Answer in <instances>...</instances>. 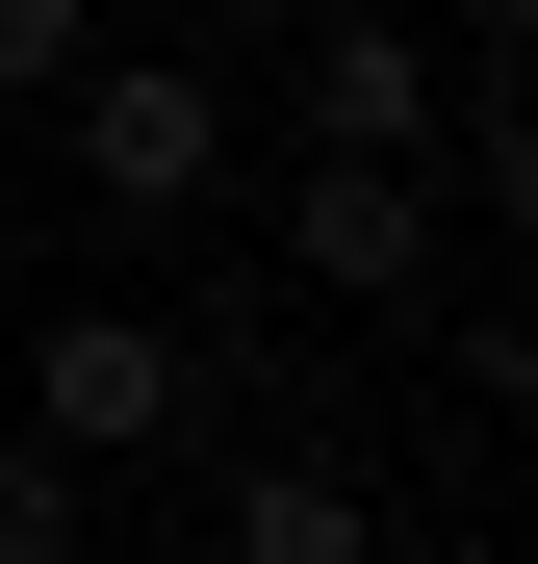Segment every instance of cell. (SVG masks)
I'll return each instance as SVG.
<instances>
[{
  "mask_svg": "<svg viewBox=\"0 0 538 564\" xmlns=\"http://www.w3.org/2000/svg\"><path fill=\"white\" fill-rule=\"evenodd\" d=\"M462 52H538V0H462Z\"/></svg>",
  "mask_w": 538,
  "mask_h": 564,
  "instance_id": "obj_8",
  "label": "cell"
},
{
  "mask_svg": "<svg viewBox=\"0 0 538 564\" xmlns=\"http://www.w3.org/2000/svg\"><path fill=\"white\" fill-rule=\"evenodd\" d=\"M436 129H462V52H410L385 0H333L308 26V154H436Z\"/></svg>",
  "mask_w": 538,
  "mask_h": 564,
  "instance_id": "obj_4",
  "label": "cell"
},
{
  "mask_svg": "<svg viewBox=\"0 0 538 564\" xmlns=\"http://www.w3.org/2000/svg\"><path fill=\"white\" fill-rule=\"evenodd\" d=\"M52 129H77V206H129V231H206L231 206V52H179V26L154 52H77Z\"/></svg>",
  "mask_w": 538,
  "mask_h": 564,
  "instance_id": "obj_1",
  "label": "cell"
},
{
  "mask_svg": "<svg viewBox=\"0 0 538 564\" xmlns=\"http://www.w3.org/2000/svg\"><path fill=\"white\" fill-rule=\"evenodd\" d=\"M77 52H103V0H0V104H77Z\"/></svg>",
  "mask_w": 538,
  "mask_h": 564,
  "instance_id": "obj_7",
  "label": "cell"
},
{
  "mask_svg": "<svg viewBox=\"0 0 538 564\" xmlns=\"http://www.w3.org/2000/svg\"><path fill=\"white\" fill-rule=\"evenodd\" d=\"M283 282H308V308H436V282H462L436 154H308L283 180Z\"/></svg>",
  "mask_w": 538,
  "mask_h": 564,
  "instance_id": "obj_2",
  "label": "cell"
},
{
  "mask_svg": "<svg viewBox=\"0 0 538 564\" xmlns=\"http://www.w3.org/2000/svg\"><path fill=\"white\" fill-rule=\"evenodd\" d=\"M231 386H206V334H154V308H52L26 334V436L52 462H154V436H206Z\"/></svg>",
  "mask_w": 538,
  "mask_h": 564,
  "instance_id": "obj_3",
  "label": "cell"
},
{
  "mask_svg": "<svg viewBox=\"0 0 538 564\" xmlns=\"http://www.w3.org/2000/svg\"><path fill=\"white\" fill-rule=\"evenodd\" d=\"M206 564H385V488H359L333 436H256L206 488Z\"/></svg>",
  "mask_w": 538,
  "mask_h": 564,
  "instance_id": "obj_5",
  "label": "cell"
},
{
  "mask_svg": "<svg viewBox=\"0 0 538 564\" xmlns=\"http://www.w3.org/2000/svg\"><path fill=\"white\" fill-rule=\"evenodd\" d=\"M0 564H103V462H52V436H0Z\"/></svg>",
  "mask_w": 538,
  "mask_h": 564,
  "instance_id": "obj_6",
  "label": "cell"
},
{
  "mask_svg": "<svg viewBox=\"0 0 538 564\" xmlns=\"http://www.w3.org/2000/svg\"><path fill=\"white\" fill-rule=\"evenodd\" d=\"M154 26H179V52H206V26H256V0H154Z\"/></svg>",
  "mask_w": 538,
  "mask_h": 564,
  "instance_id": "obj_9",
  "label": "cell"
}]
</instances>
